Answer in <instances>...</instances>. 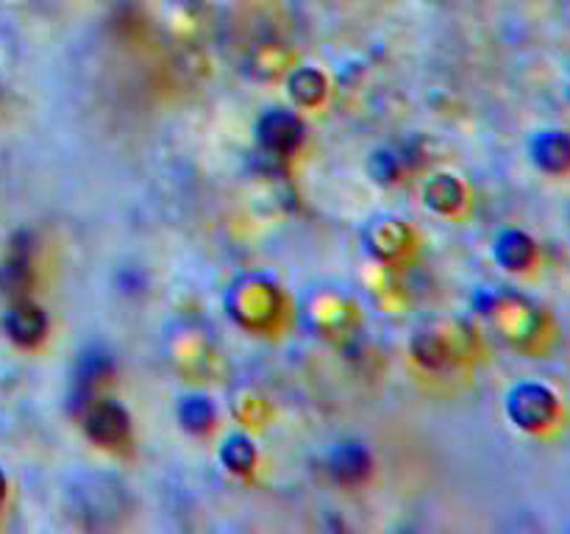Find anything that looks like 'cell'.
<instances>
[{
  "instance_id": "2",
  "label": "cell",
  "mask_w": 570,
  "mask_h": 534,
  "mask_svg": "<svg viewBox=\"0 0 570 534\" xmlns=\"http://www.w3.org/2000/svg\"><path fill=\"white\" fill-rule=\"evenodd\" d=\"M304 139V126L289 111H267L259 122V142L262 148L271 150L273 156H287Z\"/></svg>"
},
{
  "instance_id": "1",
  "label": "cell",
  "mask_w": 570,
  "mask_h": 534,
  "mask_svg": "<svg viewBox=\"0 0 570 534\" xmlns=\"http://www.w3.org/2000/svg\"><path fill=\"white\" fill-rule=\"evenodd\" d=\"M83 428H87L89 439L100 445L122 443L128 434V412L117 400H100V404L92 406L87 404Z\"/></svg>"
},
{
  "instance_id": "9",
  "label": "cell",
  "mask_w": 570,
  "mask_h": 534,
  "mask_svg": "<svg viewBox=\"0 0 570 534\" xmlns=\"http://www.w3.org/2000/svg\"><path fill=\"white\" fill-rule=\"evenodd\" d=\"M223 462H226L228 471L234 473L248 471V467L254 465V445H250V439L239 437V434L226 439V445H223Z\"/></svg>"
},
{
  "instance_id": "7",
  "label": "cell",
  "mask_w": 570,
  "mask_h": 534,
  "mask_svg": "<svg viewBox=\"0 0 570 534\" xmlns=\"http://www.w3.org/2000/svg\"><path fill=\"white\" fill-rule=\"evenodd\" d=\"M178 421L187 432H206V428L215 423V406H212L209 398L204 395H193V398H184L181 406H178Z\"/></svg>"
},
{
  "instance_id": "3",
  "label": "cell",
  "mask_w": 570,
  "mask_h": 534,
  "mask_svg": "<svg viewBox=\"0 0 570 534\" xmlns=\"http://www.w3.org/2000/svg\"><path fill=\"white\" fill-rule=\"evenodd\" d=\"M111 373V356L109 350L104 348H89L83 350L81 359H78L76 367V378H72V404L87 406L89 404V393L104 382L106 376Z\"/></svg>"
},
{
  "instance_id": "10",
  "label": "cell",
  "mask_w": 570,
  "mask_h": 534,
  "mask_svg": "<svg viewBox=\"0 0 570 534\" xmlns=\"http://www.w3.org/2000/svg\"><path fill=\"white\" fill-rule=\"evenodd\" d=\"M529 254H532V243H527L521 234H507V237L501 239L499 259L504 261V265H510L512 270H518V267L527 265Z\"/></svg>"
},
{
  "instance_id": "11",
  "label": "cell",
  "mask_w": 570,
  "mask_h": 534,
  "mask_svg": "<svg viewBox=\"0 0 570 534\" xmlns=\"http://www.w3.org/2000/svg\"><path fill=\"white\" fill-rule=\"evenodd\" d=\"M373 176L379 178V181H393L395 176H399V161L393 159V156L387 154H376L373 156Z\"/></svg>"
},
{
  "instance_id": "5",
  "label": "cell",
  "mask_w": 570,
  "mask_h": 534,
  "mask_svg": "<svg viewBox=\"0 0 570 534\" xmlns=\"http://www.w3.org/2000/svg\"><path fill=\"white\" fill-rule=\"evenodd\" d=\"M48 320H45V312L37 304H28V300H17L14 306L6 315V332L14 343L20 345H33L42 339Z\"/></svg>"
},
{
  "instance_id": "6",
  "label": "cell",
  "mask_w": 570,
  "mask_h": 534,
  "mask_svg": "<svg viewBox=\"0 0 570 534\" xmlns=\"http://www.w3.org/2000/svg\"><path fill=\"white\" fill-rule=\"evenodd\" d=\"M31 278V259H28V239L26 234L17 237V243L11 245V254L6 256L3 267H0V287L3 293H22V287Z\"/></svg>"
},
{
  "instance_id": "12",
  "label": "cell",
  "mask_w": 570,
  "mask_h": 534,
  "mask_svg": "<svg viewBox=\"0 0 570 534\" xmlns=\"http://www.w3.org/2000/svg\"><path fill=\"white\" fill-rule=\"evenodd\" d=\"M3 493H6V478L3 473H0V498H3Z\"/></svg>"
},
{
  "instance_id": "8",
  "label": "cell",
  "mask_w": 570,
  "mask_h": 534,
  "mask_svg": "<svg viewBox=\"0 0 570 534\" xmlns=\"http://www.w3.org/2000/svg\"><path fill=\"white\" fill-rule=\"evenodd\" d=\"M323 76L315 70H298L293 78H289V92L298 103H315V100L323 98Z\"/></svg>"
},
{
  "instance_id": "4",
  "label": "cell",
  "mask_w": 570,
  "mask_h": 534,
  "mask_svg": "<svg viewBox=\"0 0 570 534\" xmlns=\"http://www.w3.org/2000/svg\"><path fill=\"white\" fill-rule=\"evenodd\" d=\"M328 473L340 484H356L371 473V454L362 443H343L328 456Z\"/></svg>"
}]
</instances>
